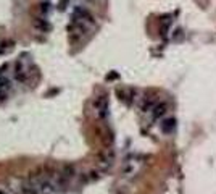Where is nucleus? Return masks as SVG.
<instances>
[{
  "label": "nucleus",
  "instance_id": "nucleus-1",
  "mask_svg": "<svg viewBox=\"0 0 216 194\" xmlns=\"http://www.w3.org/2000/svg\"><path fill=\"white\" fill-rule=\"evenodd\" d=\"M95 107H97V112H98V115H100V118H103V117L106 115V112H108V102H106L105 97H100V99L97 100Z\"/></svg>",
  "mask_w": 216,
  "mask_h": 194
},
{
  "label": "nucleus",
  "instance_id": "nucleus-2",
  "mask_svg": "<svg viewBox=\"0 0 216 194\" xmlns=\"http://www.w3.org/2000/svg\"><path fill=\"white\" fill-rule=\"evenodd\" d=\"M166 113V104H158L153 107V117L155 118H160V117H163V115Z\"/></svg>",
  "mask_w": 216,
  "mask_h": 194
},
{
  "label": "nucleus",
  "instance_id": "nucleus-3",
  "mask_svg": "<svg viewBox=\"0 0 216 194\" xmlns=\"http://www.w3.org/2000/svg\"><path fill=\"white\" fill-rule=\"evenodd\" d=\"M173 129H174V120H166L163 123V131L165 133H171Z\"/></svg>",
  "mask_w": 216,
  "mask_h": 194
}]
</instances>
